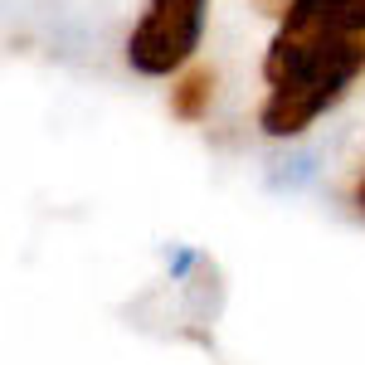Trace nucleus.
Here are the masks:
<instances>
[{"label": "nucleus", "mask_w": 365, "mask_h": 365, "mask_svg": "<svg viewBox=\"0 0 365 365\" xmlns=\"http://www.w3.org/2000/svg\"><path fill=\"white\" fill-rule=\"evenodd\" d=\"M365 68V34H346V39H322L302 54H292L282 68L268 73V103H263V132L268 137H297L307 132L331 103L346 98V88L356 83Z\"/></svg>", "instance_id": "1"}, {"label": "nucleus", "mask_w": 365, "mask_h": 365, "mask_svg": "<svg viewBox=\"0 0 365 365\" xmlns=\"http://www.w3.org/2000/svg\"><path fill=\"white\" fill-rule=\"evenodd\" d=\"M205 5L210 0H151L141 25L127 39V58L146 78H166L185 68L205 34Z\"/></svg>", "instance_id": "2"}, {"label": "nucleus", "mask_w": 365, "mask_h": 365, "mask_svg": "<svg viewBox=\"0 0 365 365\" xmlns=\"http://www.w3.org/2000/svg\"><path fill=\"white\" fill-rule=\"evenodd\" d=\"M346 34H365V0H292L263 73L282 68L292 54H302L322 39H346Z\"/></svg>", "instance_id": "3"}, {"label": "nucleus", "mask_w": 365, "mask_h": 365, "mask_svg": "<svg viewBox=\"0 0 365 365\" xmlns=\"http://www.w3.org/2000/svg\"><path fill=\"white\" fill-rule=\"evenodd\" d=\"M356 205H361V210H365V180H361V185H356Z\"/></svg>", "instance_id": "5"}, {"label": "nucleus", "mask_w": 365, "mask_h": 365, "mask_svg": "<svg viewBox=\"0 0 365 365\" xmlns=\"http://www.w3.org/2000/svg\"><path fill=\"white\" fill-rule=\"evenodd\" d=\"M210 93H215V78L200 68V73H190L185 83L175 88V98H170V108H175V117H190L195 122L200 113H205V103H210Z\"/></svg>", "instance_id": "4"}]
</instances>
